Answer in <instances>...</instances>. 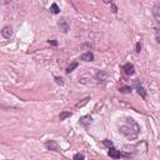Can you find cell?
<instances>
[{"label":"cell","instance_id":"obj_1","mask_svg":"<svg viewBox=\"0 0 160 160\" xmlns=\"http://www.w3.org/2000/svg\"><path fill=\"white\" fill-rule=\"evenodd\" d=\"M119 131L123 134L125 138L128 139H130V140H134L138 138V135H139V131H140V128L139 125L135 123V120L131 119V118H128L125 119L124 121V124L123 125H120L119 128Z\"/></svg>","mask_w":160,"mask_h":160},{"label":"cell","instance_id":"obj_2","mask_svg":"<svg viewBox=\"0 0 160 160\" xmlns=\"http://www.w3.org/2000/svg\"><path fill=\"white\" fill-rule=\"evenodd\" d=\"M45 148H47L48 150L56 151V153H59V151H60V148H59V145L56 144V141H54V140H49V141H47V143H45Z\"/></svg>","mask_w":160,"mask_h":160},{"label":"cell","instance_id":"obj_3","mask_svg":"<svg viewBox=\"0 0 160 160\" xmlns=\"http://www.w3.org/2000/svg\"><path fill=\"white\" fill-rule=\"evenodd\" d=\"M13 28L11 26H5V28H3V30H2V35H3V38H5V39H10V38L13 36Z\"/></svg>","mask_w":160,"mask_h":160},{"label":"cell","instance_id":"obj_4","mask_svg":"<svg viewBox=\"0 0 160 160\" xmlns=\"http://www.w3.org/2000/svg\"><path fill=\"white\" fill-rule=\"evenodd\" d=\"M80 60H83V62H93L94 60V54L91 51H86V53H84V54L80 56Z\"/></svg>","mask_w":160,"mask_h":160},{"label":"cell","instance_id":"obj_5","mask_svg":"<svg viewBox=\"0 0 160 160\" xmlns=\"http://www.w3.org/2000/svg\"><path fill=\"white\" fill-rule=\"evenodd\" d=\"M153 15H154L156 23H159V24H160V4H156L153 8Z\"/></svg>","mask_w":160,"mask_h":160},{"label":"cell","instance_id":"obj_6","mask_svg":"<svg viewBox=\"0 0 160 160\" xmlns=\"http://www.w3.org/2000/svg\"><path fill=\"white\" fill-rule=\"evenodd\" d=\"M124 70H125V74H126V75H133V74L135 73V68H134L133 64L128 63V64L124 65Z\"/></svg>","mask_w":160,"mask_h":160},{"label":"cell","instance_id":"obj_7","mask_svg":"<svg viewBox=\"0 0 160 160\" xmlns=\"http://www.w3.org/2000/svg\"><path fill=\"white\" fill-rule=\"evenodd\" d=\"M109 156L110 158H113V159H119L120 156H121V154H120V151L119 150H116V149H114V148H109Z\"/></svg>","mask_w":160,"mask_h":160},{"label":"cell","instance_id":"obj_8","mask_svg":"<svg viewBox=\"0 0 160 160\" xmlns=\"http://www.w3.org/2000/svg\"><path fill=\"white\" fill-rule=\"evenodd\" d=\"M59 28H60V30H62L63 33H66L68 30H69V25H68V23H66L65 19H60V21H59Z\"/></svg>","mask_w":160,"mask_h":160},{"label":"cell","instance_id":"obj_9","mask_svg":"<svg viewBox=\"0 0 160 160\" xmlns=\"http://www.w3.org/2000/svg\"><path fill=\"white\" fill-rule=\"evenodd\" d=\"M135 86H136V90H138L139 95H141L143 99H145V98H146V93H145V90H144V88H143L141 85H139L138 83H135Z\"/></svg>","mask_w":160,"mask_h":160},{"label":"cell","instance_id":"obj_10","mask_svg":"<svg viewBox=\"0 0 160 160\" xmlns=\"http://www.w3.org/2000/svg\"><path fill=\"white\" fill-rule=\"evenodd\" d=\"M95 78H96L99 81H105L106 78H108V75H106L105 73H103V71H99V73L95 75Z\"/></svg>","mask_w":160,"mask_h":160},{"label":"cell","instance_id":"obj_11","mask_svg":"<svg viewBox=\"0 0 160 160\" xmlns=\"http://www.w3.org/2000/svg\"><path fill=\"white\" fill-rule=\"evenodd\" d=\"M120 93H123V94H130L131 93V88L130 86H121L119 89Z\"/></svg>","mask_w":160,"mask_h":160},{"label":"cell","instance_id":"obj_12","mask_svg":"<svg viewBox=\"0 0 160 160\" xmlns=\"http://www.w3.org/2000/svg\"><path fill=\"white\" fill-rule=\"evenodd\" d=\"M69 116H71V113H70V111H63V113L59 115V119H60V120H65L66 118H69Z\"/></svg>","mask_w":160,"mask_h":160},{"label":"cell","instance_id":"obj_13","mask_svg":"<svg viewBox=\"0 0 160 160\" xmlns=\"http://www.w3.org/2000/svg\"><path fill=\"white\" fill-rule=\"evenodd\" d=\"M75 68H78V63H77V62L71 63V65H70V66H69V68H68V69H66V73H68V74H70V73H71V71H73V70L75 69Z\"/></svg>","mask_w":160,"mask_h":160},{"label":"cell","instance_id":"obj_14","mask_svg":"<svg viewBox=\"0 0 160 160\" xmlns=\"http://www.w3.org/2000/svg\"><path fill=\"white\" fill-rule=\"evenodd\" d=\"M50 10H51V13H54V14H58L59 11H60V9H59V6L54 3V4H53L51 6H50Z\"/></svg>","mask_w":160,"mask_h":160},{"label":"cell","instance_id":"obj_15","mask_svg":"<svg viewBox=\"0 0 160 160\" xmlns=\"http://www.w3.org/2000/svg\"><path fill=\"white\" fill-rule=\"evenodd\" d=\"M155 38H156V41L160 44V29L155 30Z\"/></svg>","mask_w":160,"mask_h":160},{"label":"cell","instance_id":"obj_16","mask_svg":"<svg viewBox=\"0 0 160 160\" xmlns=\"http://www.w3.org/2000/svg\"><path fill=\"white\" fill-rule=\"evenodd\" d=\"M104 144H105V145L108 146V148H113V143H111V141H109L108 139H106V140H104Z\"/></svg>","mask_w":160,"mask_h":160},{"label":"cell","instance_id":"obj_17","mask_svg":"<svg viewBox=\"0 0 160 160\" xmlns=\"http://www.w3.org/2000/svg\"><path fill=\"white\" fill-rule=\"evenodd\" d=\"M74 159H75V160H78V159H84V155H83V154H75V155H74Z\"/></svg>","mask_w":160,"mask_h":160},{"label":"cell","instance_id":"obj_18","mask_svg":"<svg viewBox=\"0 0 160 160\" xmlns=\"http://www.w3.org/2000/svg\"><path fill=\"white\" fill-rule=\"evenodd\" d=\"M140 50H141V43H138L136 44V53H140Z\"/></svg>","mask_w":160,"mask_h":160},{"label":"cell","instance_id":"obj_19","mask_svg":"<svg viewBox=\"0 0 160 160\" xmlns=\"http://www.w3.org/2000/svg\"><path fill=\"white\" fill-rule=\"evenodd\" d=\"M55 80H56V83H58V84H60V85H63V84H64L62 78H55Z\"/></svg>","mask_w":160,"mask_h":160},{"label":"cell","instance_id":"obj_20","mask_svg":"<svg viewBox=\"0 0 160 160\" xmlns=\"http://www.w3.org/2000/svg\"><path fill=\"white\" fill-rule=\"evenodd\" d=\"M49 44H51V45H54V47H56V45H58V41H55V40H49Z\"/></svg>","mask_w":160,"mask_h":160},{"label":"cell","instance_id":"obj_21","mask_svg":"<svg viewBox=\"0 0 160 160\" xmlns=\"http://www.w3.org/2000/svg\"><path fill=\"white\" fill-rule=\"evenodd\" d=\"M103 2H104L105 4H111V2H113V0H103Z\"/></svg>","mask_w":160,"mask_h":160}]
</instances>
